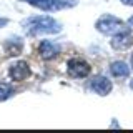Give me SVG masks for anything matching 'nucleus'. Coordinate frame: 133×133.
<instances>
[{"instance_id": "nucleus-1", "label": "nucleus", "mask_w": 133, "mask_h": 133, "mask_svg": "<svg viewBox=\"0 0 133 133\" xmlns=\"http://www.w3.org/2000/svg\"><path fill=\"white\" fill-rule=\"evenodd\" d=\"M22 27L28 37L55 35L62 32V23L50 15H33L22 22Z\"/></svg>"}, {"instance_id": "nucleus-2", "label": "nucleus", "mask_w": 133, "mask_h": 133, "mask_svg": "<svg viewBox=\"0 0 133 133\" xmlns=\"http://www.w3.org/2000/svg\"><path fill=\"white\" fill-rule=\"evenodd\" d=\"M28 5L38 8L42 12H58L63 8H72L78 3V0H20Z\"/></svg>"}, {"instance_id": "nucleus-3", "label": "nucleus", "mask_w": 133, "mask_h": 133, "mask_svg": "<svg viewBox=\"0 0 133 133\" xmlns=\"http://www.w3.org/2000/svg\"><path fill=\"white\" fill-rule=\"evenodd\" d=\"M95 28H97L100 33H103V35H115V33L123 30V20H120L118 17H115V15L105 14L97 20Z\"/></svg>"}, {"instance_id": "nucleus-4", "label": "nucleus", "mask_w": 133, "mask_h": 133, "mask_svg": "<svg viewBox=\"0 0 133 133\" xmlns=\"http://www.w3.org/2000/svg\"><path fill=\"white\" fill-rule=\"evenodd\" d=\"M91 72V66L87 60L83 58H70L66 62V73L70 75L72 78H87Z\"/></svg>"}, {"instance_id": "nucleus-5", "label": "nucleus", "mask_w": 133, "mask_h": 133, "mask_svg": "<svg viewBox=\"0 0 133 133\" xmlns=\"http://www.w3.org/2000/svg\"><path fill=\"white\" fill-rule=\"evenodd\" d=\"M30 75H32V68L25 60L14 62V63L8 66V77L14 82H23V80H27Z\"/></svg>"}, {"instance_id": "nucleus-6", "label": "nucleus", "mask_w": 133, "mask_h": 133, "mask_svg": "<svg viewBox=\"0 0 133 133\" xmlns=\"http://www.w3.org/2000/svg\"><path fill=\"white\" fill-rule=\"evenodd\" d=\"M88 88L91 91H95L97 95H102V97H105L111 91L113 88V83L111 80H108L107 77H103V75H97V77H93L88 83Z\"/></svg>"}, {"instance_id": "nucleus-7", "label": "nucleus", "mask_w": 133, "mask_h": 133, "mask_svg": "<svg viewBox=\"0 0 133 133\" xmlns=\"http://www.w3.org/2000/svg\"><path fill=\"white\" fill-rule=\"evenodd\" d=\"M60 50L62 47L57 42H52V40H42L38 43V55L43 60H53L55 57H58Z\"/></svg>"}, {"instance_id": "nucleus-8", "label": "nucleus", "mask_w": 133, "mask_h": 133, "mask_svg": "<svg viewBox=\"0 0 133 133\" xmlns=\"http://www.w3.org/2000/svg\"><path fill=\"white\" fill-rule=\"evenodd\" d=\"M110 45L113 50H127L128 47L133 45V35L127 30H122L118 33H115L110 40Z\"/></svg>"}, {"instance_id": "nucleus-9", "label": "nucleus", "mask_w": 133, "mask_h": 133, "mask_svg": "<svg viewBox=\"0 0 133 133\" xmlns=\"http://www.w3.org/2000/svg\"><path fill=\"white\" fill-rule=\"evenodd\" d=\"M3 48H5L7 55L10 57H17L22 53L23 50V40L20 37H12V38H7L5 43H3Z\"/></svg>"}, {"instance_id": "nucleus-10", "label": "nucleus", "mask_w": 133, "mask_h": 133, "mask_svg": "<svg viewBox=\"0 0 133 133\" xmlns=\"http://www.w3.org/2000/svg\"><path fill=\"white\" fill-rule=\"evenodd\" d=\"M110 73L115 78H127L130 75V66H128V63H125L122 60L111 62L110 63Z\"/></svg>"}, {"instance_id": "nucleus-11", "label": "nucleus", "mask_w": 133, "mask_h": 133, "mask_svg": "<svg viewBox=\"0 0 133 133\" xmlns=\"http://www.w3.org/2000/svg\"><path fill=\"white\" fill-rule=\"evenodd\" d=\"M14 91H15V90H14V87H12L10 83L2 82V83H0V102L10 98L12 95H14Z\"/></svg>"}, {"instance_id": "nucleus-12", "label": "nucleus", "mask_w": 133, "mask_h": 133, "mask_svg": "<svg viewBox=\"0 0 133 133\" xmlns=\"http://www.w3.org/2000/svg\"><path fill=\"white\" fill-rule=\"evenodd\" d=\"M7 23H8V18H5V17H0V28H3Z\"/></svg>"}, {"instance_id": "nucleus-13", "label": "nucleus", "mask_w": 133, "mask_h": 133, "mask_svg": "<svg viewBox=\"0 0 133 133\" xmlns=\"http://www.w3.org/2000/svg\"><path fill=\"white\" fill-rule=\"evenodd\" d=\"M120 2H122L123 5H130V7H133V0H120Z\"/></svg>"}, {"instance_id": "nucleus-14", "label": "nucleus", "mask_w": 133, "mask_h": 133, "mask_svg": "<svg viewBox=\"0 0 133 133\" xmlns=\"http://www.w3.org/2000/svg\"><path fill=\"white\" fill-rule=\"evenodd\" d=\"M128 25H130V27H133V17H130V18H128V22H127Z\"/></svg>"}, {"instance_id": "nucleus-15", "label": "nucleus", "mask_w": 133, "mask_h": 133, "mask_svg": "<svg viewBox=\"0 0 133 133\" xmlns=\"http://www.w3.org/2000/svg\"><path fill=\"white\" fill-rule=\"evenodd\" d=\"M130 65H131V68H133V53H131V58H130Z\"/></svg>"}, {"instance_id": "nucleus-16", "label": "nucleus", "mask_w": 133, "mask_h": 133, "mask_svg": "<svg viewBox=\"0 0 133 133\" xmlns=\"http://www.w3.org/2000/svg\"><path fill=\"white\" fill-rule=\"evenodd\" d=\"M130 88H131V90H133V80H131V82H130Z\"/></svg>"}]
</instances>
